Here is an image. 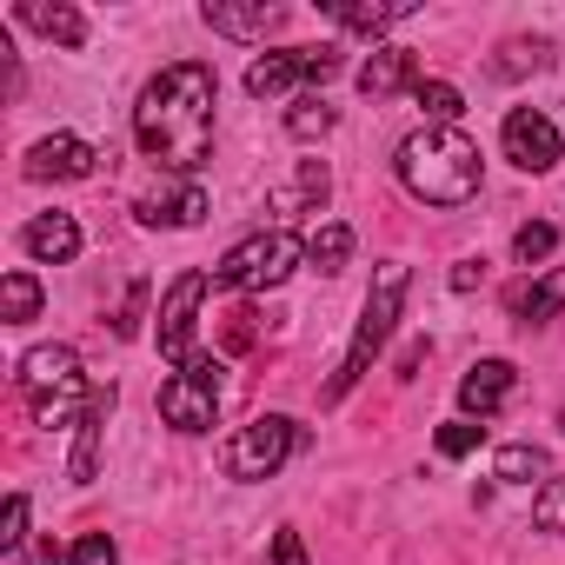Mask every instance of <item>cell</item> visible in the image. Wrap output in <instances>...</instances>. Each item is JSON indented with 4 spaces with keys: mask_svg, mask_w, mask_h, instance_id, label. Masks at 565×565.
Wrapping results in <instances>:
<instances>
[{
    "mask_svg": "<svg viewBox=\"0 0 565 565\" xmlns=\"http://www.w3.org/2000/svg\"><path fill=\"white\" fill-rule=\"evenodd\" d=\"M213 100H220V81L206 61H173L160 67L147 87H140V107H134V140L140 153L173 173V180H193V167L213 153Z\"/></svg>",
    "mask_w": 565,
    "mask_h": 565,
    "instance_id": "1",
    "label": "cell"
},
{
    "mask_svg": "<svg viewBox=\"0 0 565 565\" xmlns=\"http://www.w3.org/2000/svg\"><path fill=\"white\" fill-rule=\"evenodd\" d=\"M399 186L426 206H466L486 180V160H479V140L459 134V127H419L399 140Z\"/></svg>",
    "mask_w": 565,
    "mask_h": 565,
    "instance_id": "2",
    "label": "cell"
},
{
    "mask_svg": "<svg viewBox=\"0 0 565 565\" xmlns=\"http://www.w3.org/2000/svg\"><path fill=\"white\" fill-rule=\"evenodd\" d=\"M399 313H406V266L399 259H386L380 273H373V294H366V307H360V327H353V347H347V360H340V373L327 380V406H340L366 373H373V360H380V347L393 340V327H399Z\"/></svg>",
    "mask_w": 565,
    "mask_h": 565,
    "instance_id": "3",
    "label": "cell"
},
{
    "mask_svg": "<svg viewBox=\"0 0 565 565\" xmlns=\"http://www.w3.org/2000/svg\"><path fill=\"white\" fill-rule=\"evenodd\" d=\"M14 386L28 393V406H34V419H41V426H61L74 406H87V399L100 393V386H87V373H81V353H74V347H34V353H21Z\"/></svg>",
    "mask_w": 565,
    "mask_h": 565,
    "instance_id": "4",
    "label": "cell"
},
{
    "mask_svg": "<svg viewBox=\"0 0 565 565\" xmlns=\"http://www.w3.org/2000/svg\"><path fill=\"white\" fill-rule=\"evenodd\" d=\"M300 259H307V239H300V233L266 226V233L239 239V246L213 266V279H220V287H233V294H273L279 279L300 266Z\"/></svg>",
    "mask_w": 565,
    "mask_h": 565,
    "instance_id": "5",
    "label": "cell"
},
{
    "mask_svg": "<svg viewBox=\"0 0 565 565\" xmlns=\"http://www.w3.org/2000/svg\"><path fill=\"white\" fill-rule=\"evenodd\" d=\"M294 452H300V419H287V413H259V419H246V426L226 439L220 466H226V479L259 486V479H273L279 466H287Z\"/></svg>",
    "mask_w": 565,
    "mask_h": 565,
    "instance_id": "6",
    "label": "cell"
},
{
    "mask_svg": "<svg viewBox=\"0 0 565 565\" xmlns=\"http://www.w3.org/2000/svg\"><path fill=\"white\" fill-rule=\"evenodd\" d=\"M213 413H220V360L200 353L193 366H180V373L160 386V419H167L173 433H206Z\"/></svg>",
    "mask_w": 565,
    "mask_h": 565,
    "instance_id": "7",
    "label": "cell"
},
{
    "mask_svg": "<svg viewBox=\"0 0 565 565\" xmlns=\"http://www.w3.org/2000/svg\"><path fill=\"white\" fill-rule=\"evenodd\" d=\"M327 74H340L333 47H279V54H259L246 67V94L253 100H279V94H294L307 81H327Z\"/></svg>",
    "mask_w": 565,
    "mask_h": 565,
    "instance_id": "8",
    "label": "cell"
},
{
    "mask_svg": "<svg viewBox=\"0 0 565 565\" xmlns=\"http://www.w3.org/2000/svg\"><path fill=\"white\" fill-rule=\"evenodd\" d=\"M200 300H206V273H180L167 300H160V360L167 366H193V327H200Z\"/></svg>",
    "mask_w": 565,
    "mask_h": 565,
    "instance_id": "9",
    "label": "cell"
},
{
    "mask_svg": "<svg viewBox=\"0 0 565 565\" xmlns=\"http://www.w3.org/2000/svg\"><path fill=\"white\" fill-rule=\"evenodd\" d=\"M499 140H505V160H512L519 173H552L558 153H565L558 127H552L545 114H532V107H512L505 127H499Z\"/></svg>",
    "mask_w": 565,
    "mask_h": 565,
    "instance_id": "10",
    "label": "cell"
},
{
    "mask_svg": "<svg viewBox=\"0 0 565 565\" xmlns=\"http://www.w3.org/2000/svg\"><path fill=\"white\" fill-rule=\"evenodd\" d=\"M100 167V147H87L81 134H47L28 147V180H87Z\"/></svg>",
    "mask_w": 565,
    "mask_h": 565,
    "instance_id": "11",
    "label": "cell"
},
{
    "mask_svg": "<svg viewBox=\"0 0 565 565\" xmlns=\"http://www.w3.org/2000/svg\"><path fill=\"white\" fill-rule=\"evenodd\" d=\"M206 206H213V200H206L200 180H160L153 193H140L134 213H140V226H200Z\"/></svg>",
    "mask_w": 565,
    "mask_h": 565,
    "instance_id": "12",
    "label": "cell"
},
{
    "mask_svg": "<svg viewBox=\"0 0 565 565\" xmlns=\"http://www.w3.org/2000/svg\"><path fill=\"white\" fill-rule=\"evenodd\" d=\"M512 386H519V366H512V360H472L466 380H459V406H466V419H492V413L512 399Z\"/></svg>",
    "mask_w": 565,
    "mask_h": 565,
    "instance_id": "13",
    "label": "cell"
},
{
    "mask_svg": "<svg viewBox=\"0 0 565 565\" xmlns=\"http://www.w3.org/2000/svg\"><path fill=\"white\" fill-rule=\"evenodd\" d=\"M200 21L226 41H266L279 21H287V8H273V0H253V8H233V0H206Z\"/></svg>",
    "mask_w": 565,
    "mask_h": 565,
    "instance_id": "14",
    "label": "cell"
},
{
    "mask_svg": "<svg viewBox=\"0 0 565 565\" xmlns=\"http://www.w3.org/2000/svg\"><path fill=\"white\" fill-rule=\"evenodd\" d=\"M426 74H419V61H413V47H373V61L360 67V94L366 100H393V94H406V87H419Z\"/></svg>",
    "mask_w": 565,
    "mask_h": 565,
    "instance_id": "15",
    "label": "cell"
},
{
    "mask_svg": "<svg viewBox=\"0 0 565 565\" xmlns=\"http://www.w3.org/2000/svg\"><path fill=\"white\" fill-rule=\"evenodd\" d=\"M107 413H114V386H100V393L81 406V419H74V459H67V479H74V486H87V479H94V466H100Z\"/></svg>",
    "mask_w": 565,
    "mask_h": 565,
    "instance_id": "16",
    "label": "cell"
},
{
    "mask_svg": "<svg viewBox=\"0 0 565 565\" xmlns=\"http://www.w3.org/2000/svg\"><path fill=\"white\" fill-rule=\"evenodd\" d=\"M21 246H28L34 259H47V266H67V259L81 253V220H74V213H41V220L21 226Z\"/></svg>",
    "mask_w": 565,
    "mask_h": 565,
    "instance_id": "17",
    "label": "cell"
},
{
    "mask_svg": "<svg viewBox=\"0 0 565 565\" xmlns=\"http://www.w3.org/2000/svg\"><path fill=\"white\" fill-rule=\"evenodd\" d=\"M406 14H413V0H327V21H340L353 34H386Z\"/></svg>",
    "mask_w": 565,
    "mask_h": 565,
    "instance_id": "18",
    "label": "cell"
},
{
    "mask_svg": "<svg viewBox=\"0 0 565 565\" xmlns=\"http://www.w3.org/2000/svg\"><path fill=\"white\" fill-rule=\"evenodd\" d=\"M505 307H512L525 327H539V320L565 313V266H552L545 279H525V287H512V294H505Z\"/></svg>",
    "mask_w": 565,
    "mask_h": 565,
    "instance_id": "19",
    "label": "cell"
},
{
    "mask_svg": "<svg viewBox=\"0 0 565 565\" xmlns=\"http://www.w3.org/2000/svg\"><path fill=\"white\" fill-rule=\"evenodd\" d=\"M21 21H28L34 34L61 41V47H81V41H87V14H81V8H67V0H54V8H47V0H28Z\"/></svg>",
    "mask_w": 565,
    "mask_h": 565,
    "instance_id": "20",
    "label": "cell"
},
{
    "mask_svg": "<svg viewBox=\"0 0 565 565\" xmlns=\"http://www.w3.org/2000/svg\"><path fill=\"white\" fill-rule=\"evenodd\" d=\"M492 479L499 486H545L552 479V459H545V446H499V459H492Z\"/></svg>",
    "mask_w": 565,
    "mask_h": 565,
    "instance_id": "21",
    "label": "cell"
},
{
    "mask_svg": "<svg viewBox=\"0 0 565 565\" xmlns=\"http://www.w3.org/2000/svg\"><path fill=\"white\" fill-rule=\"evenodd\" d=\"M0 320H8V327H28V320H41V279L34 273H8V279H0Z\"/></svg>",
    "mask_w": 565,
    "mask_h": 565,
    "instance_id": "22",
    "label": "cell"
},
{
    "mask_svg": "<svg viewBox=\"0 0 565 565\" xmlns=\"http://www.w3.org/2000/svg\"><path fill=\"white\" fill-rule=\"evenodd\" d=\"M347 259H353V226H347V220L313 226V239H307V266H313V273H340Z\"/></svg>",
    "mask_w": 565,
    "mask_h": 565,
    "instance_id": "23",
    "label": "cell"
},
{
    "mask_svg": "<svg viewBox=\"0 0 565 565\" xmlns=\"http://www.w3.org/2000/svg\"><path fill=\"white\" fill-rule=\"evenodd\" d=\"M413 100L426 107V120H433V127H459V114H466V100H459V87H452V81H419V87H413Z\"/></svg>",
    "mask_w": 565,
    "mask_h": 565,
    "instance_id": "24",
    "label": "cell"
},
{
    "mask_svg": "<svg viewBox=\"0 0 565 565\" xmlns=\"http://www.w3.org/2000/svg\"><path fill=\"white\" fill-rule=\"evenodd\" d=\"M327 186H333V180H327V167H320V160H307V167H300V180L279 193V213H313V206L327 200Z\"/></svg>",
    "mask_w": 565,
    "mask_h": 565,
    "instance_id": "25",
    "label": "cell"
},
{
    "mask_svg": "<svg viewBox=\"0 0 565 565\" xmlns=\"http://www.w3.org/2000/svg\"><path fill=\"white\" fill-rule=\"evenodd\" d=\"M287 134H294V140H320V134H333V107H327L320 94H300V100L287 107Z\"/></svg>",
    "mask_w": 565,
    "mask_h": 565,
    "instance_id": "26",
    "label": "cell"
},
{
    "mask_svg": "<svg viewBox=\"0 0 565 565\" xmlns=\"http://www.w3.org/2000/svg\"><path fill=\"white\" fill-rule=\"evenodd\" d=\"M532 67H545V41H505L499 61H492L499 81H519V74H532Z\"/></svg>",
    "mask_w": 565,
    "mask_h": 565,
    "instance_id": "27",
    "label": "cell"
},
{
    "mask_svg": "<svg viewBox=\"0 0 565 565\" xmlns=\"http://www.w3.org/2000/svg\"><path fill=\"white\" fill-rule=\"evenodd\" d=\"M552 246H558V226H545V220H532V226H519V233H512V259H519V266L552 259Z\"/></svg>",
    "mask_w": 565,
    "mask_h": 565,
    "instance_id": "28",
    "label": "cell"
},
{
    "mask_svg": "<svg viewBox=\"0 0 565 565\" xmlns=\"http://www.w3.org/2000/svg\"><path fill=\"white\" fill-rule=\"evenodd\" d=\"M439 459H466V452H479L486 446V419H452V426H439Z\"/></svg>",
    "mask_w": 565,
    "mask_h": 565,
    "instance_id": "29",
    "label": "cell"
},
{
    "mask_svg": "<svg viewBox=\"0 0 565 565\" xmlns=\"http://www.w3.org/2000/svg\"><path fill=\"white\" fill-rule=\"evenodd\" d=\"M532 525L565 539V479H545V486H539V499H532Z\"/></svg>",
    "mask_w": 565,
    "mask_h": 565,
    "instance_id": "30",
    "label": "cell"
},
{
    "mask_svg": "<svg viewBox=\"0 0 565 565\" xmlns=\"http://www.w3.org/2000/svg\"><path fill=\"white\" fill-rule=\"evenodd\" d=\"M67 565H120V545L107 532H81L74 552H67Z\"/></svg>",
    "mask_w": 565,
    "mask_h": 565,
    "instance_id": "31",
    "label": "cell"
},
{
    "mask_svg": "<svg viewBox=\"0 0 565 565\" xmlns=\"http://www.w3.org/2000/svg\"><path fill=\"white\" fill-rule=\"evenodd\" d=\"M0 545H8V552H21V545H28V492H14V499H8V519H0Z\"/></svg>",
    "mask_w": 565,
    "mask_h": 565,
    "instance_id": "32",
    "label": "cell"
},
{
    "mask_svg": "<svg viewBox=\"0 0 565 565\" xmlns=\"http://www.w3.org/2000/svg\"><path fill=\"white\" fill-rule=\"evenodd\" d=\"M266 565H313V558H307V545H300V532H294V525H279V532H273V552H266Z\"/></svg>",
    "mask_w": 565,
    "mask_h": 565,
    "instance_id": "33",
    "label": "cell"
},
{
    "mask_svg": "<svg viewBox=\"0 0 565 565\" xmlns=\"http://www.w3.org/2000/svg\"><path fill=\"white\" fill-rule=\"evenodd\" d=\"M479 279H486V259H459V266H452V294H472Z\"/></svg>",
    "mask_w": 565,
    "mask_h": 565,
    "instance_id": "34",
    "label": "cell"
},
{
    "mask_svg": "<svg viewBox=\"0 0 565 565\" xmlns=\"http://www.w3.org/2000/svg\"><path fill=\"white\" fill-rule=\"evenodd\" d=\"M28 558H34V565H67V552H61L54 539H34V545H28Z\"/></svg>",
    "mask_w": 565,
    "mask_h": 565,
    "instance_id": "35",
    "label": "cell"
}]
</instances>
